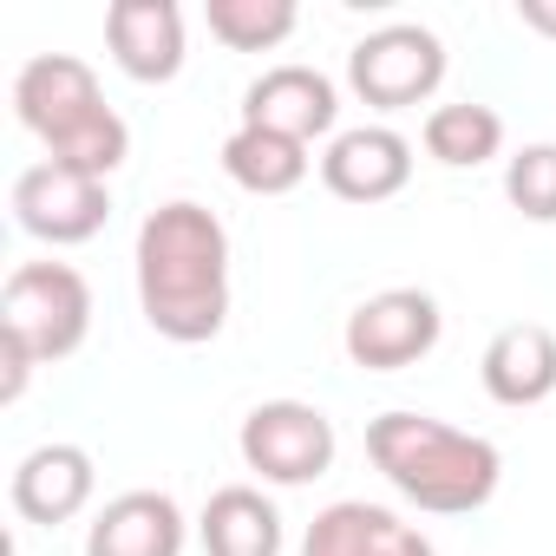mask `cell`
I'll return each mask as SVG.
<instances>
[{
  "instance_id": "14",
  "label": "cell",
  "mask_w": 556,
  "mask_h": 556,
  "mask_svg": "<svg viewBox=\"0 0 556 556\" xmlns=\"http://www.w3.org/2000/svg\"><path fill=\"white\" fill-rule=\"evenodd\" d=\"M86 556H184V510L170 491H125L112 497L92 530Z\"/></svg>"
},
{
  "instance_id": "2",
  "label": "cell",
  "mask_w": 556,
  "mask_h": 556,
  "mask_svg": "<svg viewBox=\"0 0 556 556\" xmlns=\"http://www.w3.org/2000/svg\"><path fill=\"white\" fill-rule=\"evenodd\" d=\"M367 458L380 465V478L432 510V517H471L497 497V478H504V458L491 439L478 432H458L432 413H380L367 426Z\"/></svg>"
},
{
  "instance_id": "10",
  "label": "cell",
  "mask_w": 556,
  "mask_h": 556,
  "mask_svg": "<svg viewBox=\"0 0 556 556\" xmlns=\"http://www.w3.org/2000/svg\"><path fill=\"white\" fill-rule=\"evenodd\" d=\"M321 184L341 203H387L413 184V144L393 125H354L334 131V144L321 151Z\"/></svg>"
},
{
  "instance_id": "4",
  "label": "cell",
  "mask_w": 556,
  "mask_h": 556,
  "mask_svg": "<svg viewBox=\"0 0 556 556\" xmlns=\"http://www.w3.org/2000/svg\"><path fill=\"white\" fill-rule=\"evenodd\" d=\"M348 86H354V99L374 105V112L426 105V99L445 86V40H439L432 27L393 21V27L367 34V40L348 53Z\"/></svg>"
},
{
  "instance_id": "13",
  "label": "cell",
  "mask_w": 556,
  "mask_h": 556,
  "mask_svg": "<svg viewBox=\"0 0 556 556\" xmlns=\"http://www.w3.org/2000/svg\"><path fill=\"white\" fill-rule=\"evenodd\" d=\"M302 556H439L406 517H393L387 504H367V497H341L328 504L308 536H302Z\"/></svg>"
},
{
  "instance_id": "5",
  "label": "cell",
  "mask_w": 556,
  "mask_h": 556,
  "mask_svg": "<svg viewBox=\"0 0 556 556\" xmlns=\"http://www.w3.org/2000/svg\"><path fill=\"white\" fill-rule=\"evenodd\" d=\"M242 465L262 478V484H315L328 478L334 465V419L308 400H262L249 419H242Z\"/></svg>"
},
{
  "instance_id": "19",
  "label": "cell",
  "mask_w": 556,
  "mask_h": 556,
  "mask_svg": "<svg viewBox=\"0 0 556 556\" xmlns=\"http://www.w3.org/2000/svg\"><path fill=\"white\" fill-rule=\"evenodd\" d=\"M203 21L229 53H268L295 34V0H203Z\"/></svg>"
},
{
  "instance_id": "11",
  "label": "cell",
  "mask_w": 556,
  "mask_h": 556,
  "mask_svg": "<svg viewBox=\"0 0 556 556\" xmlns=\"http://www.w3.org/2000/svg\"><path fill=\"white\" fill-rule=\"evenodd\" d=\"M105 47L125 79L164 86L184 73V14L177 0H112L105 8Z\"/></svg>"
},
{
  "instance_id": "20",
  "label": "cell",
  "mask_w": 556,
  "mask_h": 556,
  "mask_svg": "<svg viewBox=\"0 0 556 556\" xmlns=\"http://www.w3.org/2000/svg\"><path fill=\"white\" fill-rule=\"evenodd\" d=\"M125 157H131V131H125V118H118L112 105H105L99 118H86V125H79L73 138H60V144L47 151V164L86 170V177H99V184H105V177H112V170H118Z\"/></svg>"
},
{
  "instance_id": "22",
  "label": "cell",
  "mask_w": 556,
  "mask_h": 556,
  "mask_svg": "<svg viewBox=\"0 0 556 556\" xmlns=\"http://www.w3.org/2000/svg\"><path fill=\"white\" fill-rule=\"evenodd\" d=\"M0 367H8V380H0V400H21V393H27V374H34L40 361H34L14 334H0Z\"/></svg>"
},
{
  "instance_id": "15",
  "label": "cell",
  "mask_w": 556,
  "mask_h": 556,
  "mask_svg": "<svg viewBox=\"0 0 556 556\" xmlns=\"http://www.w3.org/2000/svg\"><path fill=\"white\" fill-rule=\"evenodd\" d=\"M478 374L497 406H543L556 393V334L543 321H510L491 334Z\"/></svg>"
},
{
  "instance_id": "23",
  "label": "cell",
  "mask_w": 556,
  "mask_h": 556,
  "mask_svg": "<svg viewBox=\"0 0 556 556\" xmlns=\"http://www.w3.org/2000/svg\"><path fill=\"white\" fill-rule=\"evenodd\" d=\"M517 21L543 40H556V0H517Z\"/></svg>"
},
{
  "instance_id": "9",
  "label": "cell",
  "mask_w": 556,
  "mask_h": 556,
  "mask_svg": "<svg viewBox=\"0 0 556 556\" xmlns=\"http://www.w3.org/2000/svg\"><path fill=\"white\" fill-rule=\"evenodd\" d=\"M334 118H341V92H334V79L315 73V66H268V73L242 92V125L282 131V138H295V144L328 138Z\"/></svg>"
},
{
  "instance_id": "21",
  "label": "cell",
  "mask_w": 556,
  "mask_h": 556,
  "mask_svg": "<svg viewBox=\"0 0 556 556\" xmlns=\"http://www.w3.org/2000/svg\"><path fill=\"white\" fill-rule=\"evenodd\" d=\"M504 197L530 223H556V144H523L504 164Z\"/></svg>"
},
{
  "instance_id": "8",
  "label": "cell",
  "mask_w": 556,
  "mask_h": 556,
  "mask_svg": "<svg viewBox=\"0 0 556 556\" xmlns=\"http://www.w3.org/2000/svg\"><path fill=\"white\" fill-rule=\"evenodd\" d=\"M14 112L21 125L53 151L60 138H73L86 118L105 112V92H99V73L73 53H40L14 73Z\"/></svg>"
},
{
  "instance_id": "17",
  "label": "cell",
  "mask_w": 556,
  "mask_h": 556,
  "mask_svg": "<svg viewBox=\"0 0 556 556\" xmlns=\"http://www.w3.org/2000/svg\"><path fill=\"white\" fill-rule=\"evenodd\" d=\"M308 164H315L308 144H295L282 131H255V125H236V138L223 144V170L249 197H289L308 177Z\"/></svg>"
},
{
  "instance_id": "12",
  "label": "cell",
  "mask_w": 556,
  "mask_h": 556,
  "mask_svg": "<svg viewBox=\"0 0 556 556\" xmlns=\"http://www.w3.org/2000/svg\"><path fill=\"white\" fill-rule=\"evenodd\" d=\"M92 491H99V471H92V452L86 445L53 439V445H34L14 465V510L27 523H47V530L53 523H73L92 504Z\"/></svg>"
},
{
  "instance_id": "7",
  "label": "cell",
  "mask_w": 556,
  "mask_h": 556,
  "mask_svg": "<svg viewBox=\"0 0 556 556\" xmlns=\"http://www.w3.org/2000/svg\"><path fill=\"white\" fill-rule=\"evenodd\" d=\"M14 223L34 242L73 249V242H92L112 223V190L86 170H66V164H27L14 177Z\"/></svg>"
},
{
  "instance_id": "6",
  "label": "cell",
  "mask_w": 556,
  "mask_h": 556,
  "mask_svg": "<svg viewBox=\"0 0 556 556\" xmlns=\"http://www.w3.org/2000/svg\"><path fill=\"white\" fill-rule=\"evenodd\" d=\"M439 328H445V315L426 289H380L348 315L341 348L367 374H400V367H413L439 348Z\"/></svg>"
},
{
  "instance_id": "16",
  "label": "cell",
  "mask_w": 556,
  "mask_h": 556,
  "mask_svg": "<svg viewBox=\"0 0 556 556\" xmlns=\"http://www.w3.org/2000/svg\"><path fill=\"white\" fill-rule=\"evenodd\" d=\"M197 536L210 556H282V510L255 484H223V491H210Z\"/></svg>"
},
{
  "instance_id": "18",
  "label": "cell",
  "mask_w": 556,
  "mask_h": 556,
  "mask_svg": "<svg viewBox=\"0 0 556 556\" xmlns=\"http://www.w3.org/2000/svg\"><path fill=\"white\" fill-rule=\"evenodd\" d=\"M419 138H426V157H439L445 170H478L504 151V118L491 105L458 99V105H432Z\"/></svg>"
},
{
  "instance_id": "1",
  "label": "cell",
  "mask_w": 556,
  "mask_h": 556,
  "mask_svg": "<svg viewBox=\"0 0 556 556\" xmlns=\"http://www.w3.org/2000/svg\"><path fill=\"white\" fill-rule=\"evenodd\" d=\"M138 308L144 321L177 341H216L229 321V229L216 210L177 197L157 203L138 229Z\"/></svg>"
},
{
  "instance_id": "3",
  "label": "cell",
  "mask_w": 556,
  "mask_h": 556,
  "mask_svg": "<svg viewBox=\"0 0 556 556\" xmlns=\"http://www.w3.org/2000/svg\"><path fill=\"white\" fill-rule=\"evenodd\" d=\"M0 334H14L40 367L66 361L92 334V289L73 262H21L0 289Z\"/></svg>"
}]
</instances>
